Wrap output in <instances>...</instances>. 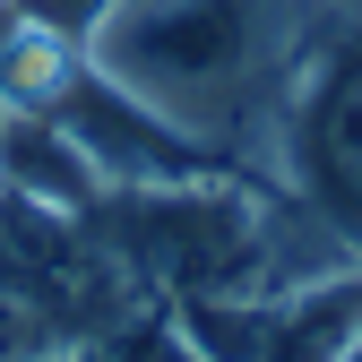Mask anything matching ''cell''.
Returning a JSON list of instances; mask_svg holds the SVG:
<instances>
[{"label": "cell", "mask_w": 362, "mask_h": 362, "mask_svg": "<svg viewBox=\"0 0 362 362\" xmlns=\"http://www.w3.org/2000/svg\"><path fill=\"white\" fill-rule=\"evenodd\" d=\"M328 9L337 0H112V18L86 43V69L139 95L224 173L259 181L267 129H276Z\"/></svg>", "instance_id": "obj_1"}, {"label": "cell", "mask_w": 362, "mask_h": 362, "mask_svg": "<svg viewBox=\"0 0 362 362\" xmlns=\"http://www.w3.org/2000/svg\"><path fill=\"white\" fill-rule=\"evenodd\" d=\"M259 181L285 190L345 259H362V0L328 9L276 129H267Z\"/></svg>", "instance_id": "obj_2"}, {"label": "cell", "mask_w": 362, "mask_h": 362, "mask_svg": "<svg viewBox=\"0 0 362 362\" xmlns=\"http://www.w3.org/2000/svg\"><path fill=\"white\" fill-rule=\"evenodd\" d=\"M52 121H61V139L86 156V173H95L104 190H156V181L224 173L207 147H190L173 121H156L139 95H121V86H112V78H95V69H78V78L61 86Z\"/></svg>", "instance_id": "obj_3"}, {"label": "cell", "mask_w": 362, "mask_h": 362, "mask_svg": "<svg viewBox=\"0 0 362 362\" xmlns=\"http://www.w3.org/2000/svg\"><path fill=\"white\" fill-rule=\"evenodd\" d=\"M18 18H35V26H52V35H69L78 52L95 43V26L112 18V0H9Z\"/></svg>", "instance_id": "obj_4"}, {"label": "cell", "mask_w": 362, "mask_h": 362, "mask_svg": "<svg viewBox=\"0 0 362 362\" xmlns=\"http://www.w3.org/2000/svg\"><path fill=\"white\" fill-rule=\"evenodd\" d=\"M0 9H9V0H0Z\"/></svg>", "instance_id": "obj_5"}]
</instances>
